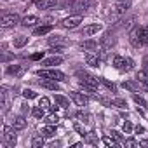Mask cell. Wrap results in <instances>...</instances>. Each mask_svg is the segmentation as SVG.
<instances>
[{
    "label": "cell",
    "instance_id": "obj_11",
    "mask_svg": "<svg viewBox=\"0 0 148 148\" xmlns=\"http://www.w3.org/2000/svg\"><path fill=\"white\" fill-rule=\"evenodd\" d=\"M101 23H92V25H87V26H84V30H82V35L84 37H91V35H94V33H98V32H101Z\"/></svg>",
    "mask_w": 148,
    "mask_h": 148
},
{
    "label": "cell",
    "instance_id": "obj_18",
    "mask_svg": "<svg viewBox=\"0 0 148 148\" xmlns=\"http://www.w3.org/2000/svg\"><path fill=\"white\" fill-rule=\"evenodd\" d=\"M99 61H101V59H99L98 56H92V54H87V56H86V63H87L91 68H98V66H99Z\"/></svg>",
    "mask_w": 148,
    "mask_h": 148
},
{
    "label": "cell",
    "instance_id": "obj_8",
    "mask_svg": "<svg viewBox=\"0 0 148 148\" xmlns=\"http://www.w3.org/2000/svg\"><path fill=\"white\" fill-rule=\"evenodd\" d=\"M146 77H148V75H146L143 70L136 73V82H138L139 89H141V91H145V92H148V79H146Z\"/></svg>",
    "mask_w": 148,
    "mask_h": 148
},
{
    "label": "cell",
    "instance_id": "obj_29",
    "mask_svg": "<svg viewBox=\"0 0 148 148\" xmlns=\"http://www.w3.org/2000/svg\"><path fill=\"white\" fill-rule=\"evenodd\" d=\"M113 66L122 71V68H124V58H122V56H115V58H113Z\"/></svg>",
    "mask_w": 148,
    "mask_h": 148
},
{
    "label": "cell",
    "instance_id": "obj_44",
    "mask_svg": "<svg viewBox=\"0 0 148 148\" xmlns=\"http://www.w3.org/2000/svg\"><path fill=\"white\" fill-rule=\"evenodd\" d=\"M124 145H125V146H139V143H138L136 139H125Z\"/></svg>",
    "mask_w": 148,
    "mask_h": 148
},
{
    "label": "cell",
    "instance_id": "obj_49",
    "mask_svg": "<svg viewBox=\"0 0 148 148\" xmlns=\"http://www.w3.org/2000/svg\"><path fill=\"white\" fill-rule=\"evenodd\" d=\"M139 145L141 146H148V141H139Z\"/></svg>",
    "mask_w": 148,
    "mask_h": 148
},
{
    "label": "cell",
    "instance_id": "obj_10",
    "mask_svg": "<svg viewBox=\"0 0 148 148\" xmlns=\"http://www.w3.org/2000/svg\"><path fill=\"white\" fill-rule=\"evenodd\" d=\"M70 98L75 101L77 106H87V103H89V98L84 96L82 92H70Z\"/></svg>",
    "mask_w": 148,
    "mask_h": 148
},
{
    "label": "cell",
    "instance_id": "obj_15",
    "mask_svg": "<svg viewBox=\"0 0 148 148\" xmlns=\"http://www.w3.org/2000/svg\"><path fill=\"white\" fill-rule=\"evenodd\" d=\"M122 86H124V89H127V91H131V92H138V91H141L139 86H138V82H136V79H134V80H124Z\"/></svg>",
    "mask_w": 148,
    "mask_h": 148
},
{
    "label": "cell",
    "instance_id": "obj_34",
    "mask_svg": "<svg viewBox=\"0 0 148 148\" xmlns=\"http://www.w3.org/2000/svg\"><path fill=\"white\" fill-rule=\"evenodd\" d=\"M103 143H105L106 146H117V145H119L113 136H112V138H110V136H105V138H103Z\"/></svg>",
    "mask_w": 148,
    "mask_h": 148
},
{
    "label": "cell",
    "instance_id": "obj_4",
    "mask_svg": "<svg viewBox=\"0 0 148 148\" xmlns=\"http://www.w3.org/2000/svg\"><path fill=\"white\" fill-rule=\"evenodd\" d=\"M82 16L79 14V16H70V18H64L63 21H61V26L63 28H70V30H73V28H77L80 23H82Z\"/></svg>",
    "mask_w": 148,
    "mask_h": 148
},
{
    "label": "cell",
    "instance_id": "obj_13",
    "mask_svg": "<svg viewBox=\"0 0 148 148\" xmlns=\"http://www.w3.org/2000/svg\"><path fill=\"white\" fill-rule=\"evenodd\" d=\"M80 49L82 51H87V52L98 51V42L96 40H84V42H80Z\"/></svg>",
    "mask_w": 148,
    "mask_h": 148
},
{
    "label": "cell",
    "instance_id": "obj_22",
    "mask_svg": "<svg viewBox=\"0 0 148 148\" xmlns=\"http://www.w3.org/2000/svg\"><path fill=\"white\" fill-rule=\"evenodd\" d=\"M37 23H38V18H37V16H26V18L21 21L23 26H33V25H37Z\"/></svg>",
    "mask_w": 148,
    "mask_h": 148
},
{
    "label": "cell",
    "instance_id": "obj_2",
    "mask_svg": "<svg viewBox=\"0 0 148 148\" xmlns=\"http://www.w3.org/2000/svg\"><path fill=\"white\" fill-rule=\"evenodd\" d=\"M66 7H71L73 11H86L92 5L91 0H71V2H66L64 4Z\"/></svg>",
    "mask_w": 148,
    "mask_h": 148
},
{
    "label": "cell",
    "instance_id": "obj_1",
    "mask_svg": "<svg viewBox=\"0 0 148 148\" xmlns=\"http://www.w3.org/2000/svg\"><path fill=\"white\" fill-rule=\"evenodd\" d=\"M37 75L38 77H42V79H51V80H58V82H63V80H66V75L63 71H59V70H38L37 71Z\"/></svg>",
    "mask_w": 148,
    "mask_h": 148
},
{
    "label": "cell",
    "instance_id": "obj_47",
    "mask_svg": "<svg viewBox=\"0 0 148 148\" xmlns=\"http://www.w3.org/2000/svg\"><path fill=\"white\" fill-rule=\"evenodd\" d=\"M42 56H44V54H42V52H35V54H33V56H32V59H40V58H42Z\"/></svg>",
    "mask_w": 148,
    "mask_h": 148
},
{
    "label": "cell",
    "instance_id": "obj_17",
    "mask_svg": "<svg viewBox=\"0 0 148 148\" xmlns=\"http://www.w3.org/2000/svg\"><path fill=\"white\" fill-rule=\"evenodd\" d=\"M38 9H52L56 5V0H35Z\"/></svg>",
    "mask_w": 148,
    "mask_h": 148
},
{
    "label": "cell",
    "instance_id": "obj_21",
    "mask_svg": "<svg viewBox=\"0 0 148 148\" xmlns=\"http://www.w3.org/2000/svg\"><path fill=\"white\" fill-rule=\"evenodd\" d=\"M42 134H44L45 138H52V136H56V125H52V124H47V127H44Z\"/></svg>",
    "mask_w": 148,
    "mask_h": 148
},
{
    "label": "cell",
    "instance_id": "obj_42",
    "mask_svg": "<svg viewBox=\"0 0 148 148\" xmlns=\"http://www.w3.org/2000/svg\"><path fill=\"white\" fill-rule=\"evenodd\" d=\"M122 129H124V132H125V134H131V131H132V124H131L129 120H125V122H124V125H122Z\"/></svg>",
    "mask_w": 148,
    "mask_h": 148
},
{
    "label": "cell",
    "instance_id": "obj_19",
    "mask_svg": "<svg viewBox=\"0 0 148 148\" xmlns=\"http://www.w3.org/2000/svg\"><path fill=\"white\" fill-rule=\"evenodd\" d=\"M77 119L82 122V124H87V125H91L92 124V117L89 115V113H84V112H79L77 113Z\"/></svg>",
    "mask_w": 148,
    "mask_h": 148
},
{
    "label": "cell",
    "instance_id": "obj_36",
    "mask_svg": "<svg viewBox=\"0 0 148 148\" xmlns=\"http://www.w3.org/2000/svg\"><path fill=\"white\" fill-rule=\"evenodd\" d=\"M132 98H134V101H136L138 105H141L143 108H148V103H146V99H143V98H141V96H138V94H134Z\"/></svg>",
    "mask_w": 148,
    "mask_h": 148
},
{
    "label": "cell",
    "instance_id": "obj_24",
    "mask_svg": "<svg viewBox=\"0 0 148 148\" xmlns=\"http://www.w3.org/2000/svg\"><path fill=\"white\" fill-rule=\"evenodd\" d=\"M49 44H51V45H64L66 40H64L63 37L56 35V37H49Z\"/></svg>",
    "mask_w": 148,
    "mask_h": 148
},
{
    "label": "cell",
    "instance_id": "obj_45",
    "mask_svg": "<svg viewBox=\"0 0 148 148\" xmlns=\"http://www.w3.org/2000/svg\"><path fill=\"white\" fill-rule=\"evenodd\" d=\"M143 71L148 75V56H145V58H143Z\"/></svg>",
    "mask_w": 148,
    "mask_h": 148
},
{
    "label": "cell",
    "instance_id": "obj_7",
    "mask_svg": "<svg viewBox=\"0 0 148 148\" xmlns=\"http://www.w3.org/2000/svg\"><path fill=\"white\" fill-rule=\"evenodd\" d=\"M99 45H101V47H103L105 51L112 49V47L115 45V37H113V33H112V32L105 33V35L101 37V40H99Z\"/></svg>",
    "mask_w": 148,
    "mask_h": 148
},
{
    "label": "cell",
    "instance_id": "obj_26",
    "mask_svg": "<svg viewBox=\"0 0 148 148\" xmlns=\"http://www.w3.org/2000/svg\"><path fill=\"white\" fill-rule=\"evenodd\" d=\"M56 105H59L61 108H68V106H70V101H68L64 96H61V94H56Z\"/></svg>",
    "mask_w": 148,
    "mask_h": 148
},
{
    "label": "cell",
    "instance_id": "obj_31",
    "mask_svg": "<svg viewBox=\"0 0 148 148\" xmlns=\"http://www.w3.org/2000/svg\"><path fill=\"white\" fill-rule=\"evenodd\" d=\"M32 146H33V148L44 146V136H35V138L32 139Z\"/></svg>",
    "mask_w": 148,
    "mask_h": 148
},
{
    "label": "cell",
    "instance_id": "obj_38",
    "mask_svg": "<svg viewBox=\"0 0 148 148\" xmlns=\"http://www.w3.org/2000/svg\"><path fill=\"white\" fill-rule=\"evenodd\" d=\"M99 82H101V84H105L112 92H115V84H113V82H110V80H106V79H99Z\"/></svg>",
    "mask_w": 148,
    "mask_h": 148
},
{
    "label": "cell",
    "instance_id": "obj_48",
    "mask_svg": "<svg viewBox=\"0 0 148 148\" xmlns=\"http://www.w3.org/2000/svg\"><path fill=\"white\" fill-rule=\"evenodd\" d=\"M136 132H138V134H143V132H145V127L138 125V127H136Z\"/></svg>",
    "mask_w": 148,
    "mask_h": 148
},
{
    "label": "cell",
    "instance_id": "obj_9",
    "mask_svg": "<svg viewBox=\"0 0 148 148\" xmlns=\"http://www.w3.org/2000/svg\"><path fill=\"white\" fill-rule=\"evenodd\" d=\"M139 30H141V28L136 26V28L129 33V42H131V45L136 47V49H138L139 45H143V44H141V37H139Z\"/></svg>",
    "mask_w": 148,
    "mask_h": 148
},
{
    "label": "cell",
    "instance_id": "obj_6",
    "mask_svg": "<svg viewBox=\"0 0 148 148\" xmlns=\"http://www.w3.org/2000/svg\"><path fill=\"white\" fill-rule=\"evenodd\" d=\"M77 77L80 79V84H86V86H91V87H98V79H94L89 73H84V71H77Z\"/></svg>",
    "mask_w": 148,
    "mask_h": 148
},
{
    "label": "cell",
    "instance_id": "obj_25",
    "mask_svg": "<svg viewBox=\"0 0 148 148\" xmlns=\"http://www.w3.org/2000/svg\"><path fill=\"white\" fill-rule=\"evenodd\" d=\"M14 47H23V45H26L28 44V37H25V35H19V37H16L14 38Z\"/></svg>",
    "mask_w": 148,
    "mask_h": 148
},
{
    "label": "cell",
    "instance_id": "obj_41",
    "mask_svg": "<svg viewBox=\"0 0 148 148\" xmlns=\"http://www.w3.org/2000/svg\"><path fill=\"white\" fill-rule=\"evenodd\" d=\"M38 105H40V106L45 110V108H49V106H51V101H49V98H45V96H44V98H40Z\"/></svg>",
    "mask_w": 148,
    "mask_h": 148
},
{
    "label": "cell",
    "instance_id": "obj_3",
    "mask_svg": "<svg viewBox=\"0 0 148 148\" xmlns=\"http://www.w3.org/2000/svg\"><path fill=\"white\" fill-rule=\"evenodd\" d=\"M19 23V16L18 14H4L2 19H0V25L2 28H12Z\"/></svg>",
    "mask_w": 148,
    "mask_h": 148
},
{
    "label": "cell",
    "instance_id": "obj_43",
    "mask_svg": "<svg viewBox=\"0 0 148 148\" xmlns=\"http://www.w3.org/2000/svg\"><path fill=\"white\" fill-rule=\"evenodd\" d=\"M51 52L52 54H61V52H64V49H63V45H52V49H51Z\"/></svg>",
    "mask_w": 148,
    "mask_h": 148
},
{
    "label": "cell",
    "instance_id": "obj_5",
    "mask_svg": "<svg viewBox=\"0 0 148 148\" xmlns=\"http://www.w3.org/2000/svg\"><path fill=\"white\" fill-rule=\"evenodd\" d=\"M14 131H16L14 125H12V127L4 125V129H2V132H4V139H5V143H7L9 146H14V145H16V132H14Z\"/></svg>",
    "mask_w": 148,
    "mask_h": 148
},
{
    "label": "cell",
    "instance_id": "obj_14",
    "mask_svg": "<svg viewBox=\"0 0 148 148\" xmlns=\"http://www.w3.org/2000/svg\"><path fill=\"white\" fill-rule=\"evenodd\" d=\"M61 63H63V58H61V56H56V54H54L52 58H47V59L42 61L44 66H58V64H61Z\"/></svg>",
    "mask_w": 148,
    "mask_h": 148
},
{
    "label": "cell",
    "instance_id": "obj_12",
    "mask_svg": "<svg viewBox=\"0 0 148 148\" xmlns=\"http://www.w3.org/2000/svg\"><path fill=\"white\" fill-rule=\"evenodd\" d=\"M38 84H40L42 87L49 89V91H59V84H58V80H51V79H42V77H40Z\"/></svg>",
    "mask_w": 148,
    "mask_h": 148
},
{
    "label": "cell",
    "instance_id": "obj_40",
    "mask_svg": "<svg viewBox=\"0 0 148 148\" xmlns=\"http://www.w3.org/2000/svg\"><path fill=\"white\" fill-rule=\"evenodd\" d=\"M73 129H75V131H77V132H79V134H80L82 138H86V134H87V132H86V131L82 129V125H80L79 122H75V124H73Z\"/></svg>",
    "mask_w": 148,
    "mask_h": 148
},
{
    "label": "cell",
    "instance_id": "obj_33",
    "mask_svg": "<svg viewBox=\"0 0 148 148\" xmlns=\"http://www.w3.org/2000/svg\"><path fill=\"white\" fill-rule=\"evenodd\" d=\"M44 120H45V124H52V125H56L59 119H58V115H56V113H51V115H47Z\"/></svg>",
    "mask_w": 148,
    "mask_h": 148
},
{
    "label": "cell",
    "instance_id": "obj_37",
    "mask_svg": "<svg viewBox=\"0 0 148 148\" xmlns=\"http://www.w3.org/2000/svg\"><path fill=\"white\" fill-rule=\"evenodd\" d=\"M112 105H113V106H117V108H125V106H127V103H125L124 99H120V98L113 99V101H112Z\"/></svg>",
    "mask_w": 148,
    "mask_h": 148
},
{
    "label": "cell",
    "instance_id": "obj_20",
    "mask_svg": "<svg viewBox=\"0 0 148 148\" xmlns=\"http://www.w3.org/2000/svg\"><path fill=\"white\" fill-rule=\"evenodd\" d=\"M12 125H14V129H18V131H21V129H25L26 127V120H25V117H16L14 119V122H12Z\"/></svg>",
    "mask_w": 148,
    "mask_h": 148
},
{
    "label": "cell",
    "instance_id": "obj_23",
    "mask_svg": "<svg viewBox=\"0 0 148 148\" xmlns=\"http://www.w3.org/2000/svg\"><path fill=\"white\" fill-rule=\"evenodd\" d=\"M51 30H52V26H51V25H47V26H40V28H37V30L33 32V35H35V37H42V35L49 33Z\"/></svg>",
    "mask_w": 148,
    "mask_h": 148
},
{
    "label": "cell",
    "instance_id": "obj_27",
    "mask_svg": "<svg viewBox=\"0 0 148 148\" xmlns=\"http://www.w3.org/2000/svg\"><path fill=\"white\" fill-rule=\"evenodd\" d=\"M132 68H134V61L131 58H124V68H122V71H131Z\"/></svg>",
    "mask_w": 148,
    "mask_h": 148
},
{
    "label": "cell",
    "instance_id": "obj_32",
    "mask_svg": "<svg viewBox=\"0 0 148 148\" xmlns=\"http://www.w3.org/2000/svg\"><path fill=\"white\" fill-rule=\"evenodd\" d=\"M7 73H9V75H19V73H21V66L19 64H12V66L7 68Z\"/></svg>",
    "mask_w": 148,
    "mask_h": 148
},
{
    "label": "cell",
    "instance_id": "obj_16",
    "mask_svg": "<svg viewBox=\"0 0 148 148\" xmlns=\"http://www.w3.org/2000/svg\"><path fill=\"white\" fill-rule=\"evenodd\" d=\"M129 7H131V0H120V2L115 5V12L117 14H124Z\"/></svg>",
    "mask_w": 148,
    "mask_h": 148
},
{
    "label": "cell",
    "instance_id": "obj_30",
    "mask_svg": "<svg viewBox=\"0 0 148 148\" xmlns=\"http://www.w3.org/2000/svg\"><path fill=\"white\" fill-rule=\"evenodd\" d=\"M32 115L35 117V119H44V108L38 105V106H35L33 110H32Z\"/></svg>",
    "mask_w": 148,
    "mask_h": 148
},
{
    "label": "cell",
    "instance_id": "obj_39",
    "mask_svg": "<svg viewBox=\"0 0 148 148\" xmlns=\"http://www.w3.org/2000/svg\"><path fill=\"white\" fill-rule=\"evenodd\" d=\"M86 141H89L91 145H98V139H96L94 132H87V134H86Z\"/></svg>",
    "mask_w": 148,
    "mask_h": 148
},
{
    "label": "cell",
    "instance_id": "obj_35",
    "mask_svg": "<svg viewBox=\"0 0 148 148\" xmlns=\"http://www.w3.org/2000/svg\"><path fill=\"white\" fill-rule=\"evenodd\" d=\"M23 96H25L26 99H33V98H37V92L32 91V89H25V91H23Z\"/></svg>",
    "mask_w": 148,
    "mask_h": 148
},
{
    "label": "cell",
    "instance_id": "obj_28",
    "mask_svg": "<svg viewBox=\"0 0 148 148\" xmlns=\"http://www.w3.org/2000/svg\"><path fill=\"white\" fill-rule=\"evenodd\" d=\"M139 37H141V44H148V26H143L139 30Z\"/></svg>",
    "mask_w": 148,
    "mask_h": 148
},
{
    "label": "cell",
    "instance_id": "obj_46",
    "mask_svg": "<svg viewBox=\"0 0 148 148\" xmlns=\"http://www.w3.org/2000/svg\"><path fill=\"white\" fill-rule=\"evenodd\" d=\"M112 136H113L115 139H119V141L124 145V141H122V134H120V132H117V131H112Z\"/></svg>",
    "mask_w": 148,
    "mask_h": 148
}]
</instances>
